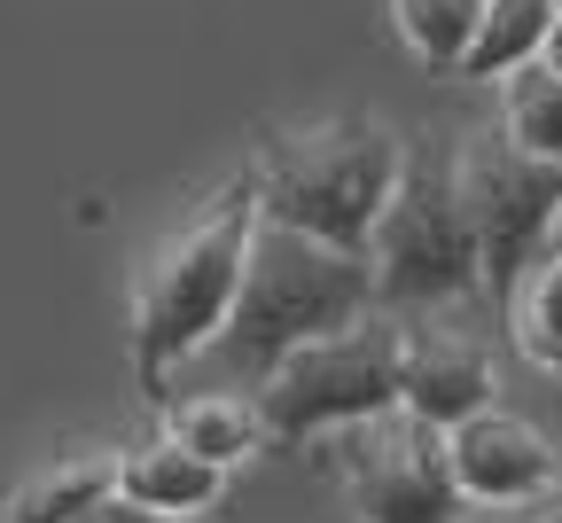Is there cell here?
<instances>
[{
    "mask_svg": "<svg viewBox=\"0 0 562 523\" xmlns=\"http://www.w3.org/2000/svg\"><path fill=\"white\" fill-rule=\"evenodd\" d=\"M258 227H266V180L250 157L140 258L133 297H125V336H133V383L149 407H165V383L180 376V359H195L227 336Z\"/></svg>",
    "mask_w": 562,
    "mask_h": 523,
    "instance_id": "6da1fadb",
    "label": "cell"
},
{
    "mask_svg": "<svg viewBox=\"0 0 562 523\" xmlns=\"http://www.w3.org/2000/svg\"><path fill=\"white\" fill-rule=\"evenodd\" d=\"M368 313H383L368 251H344V243H321L305 227L266 219L258 243H250V274H243V297H235V321H227L220 352L243 367V383H258L297 344L360 329Z\"/></svg>",
    "mask_w": 562,
    "mask_h": 523,
    "instance_id": "7a4b0ae2",
    "label": "cell"
},
{
    "mask_svg": "<svg viewBox=\"0 0 562 523\" xmlns=\"http://www.w3.org/2000/svg\"><path fill=\"white\" fill-rule=\"evenodd\" d=\"M414 148L383 125V118H328V125H297L273 133L258 148V180H266V219L305 227L321 243L368 251L383 211L406 180Z\"/></svg>",
    "mask_w": 562,
    "mask_h": 523,
    "instance_id": "3957f363",
    "label": "cell"
},
{
    "mask_svg": "<svg viewBox=\"0 0 562 523\" xmlns=\"http://www.w3.org/2000/svg\"><path fill=\"white\" fill-rule=\"evenodd\" d=\"M305 461L344 492V508L360 523H461L469 508L453 469V430L414 407H383L368 422L313 437Z\"/></svg>",
    "mask_w": 562,
    "mask_h": 523,
    "instance_id": "277c9868",
    "label": "cell"
},
{
    "mask_svg": "<svg viewBox=\"0 0 562 523\" xmlns=\"http://www.w3.org/2000/svg\"><path fill=\"white\" fill-rule=\"evenodd\" d=\"M368 258H375V297L398 313L461 305V297L484 289V235H476V211L461 196L453 148L446 157H430V148L406 157V180L383 211Z\"/></svg>",
    "mask_w": 562,
    "mask_h": 523,
    "instance_id": "5b68a950",
    "label": "cell"
},
{
    "mask_svg": "<svg viewBox=\"0 0 562 523\" xmlns=\"http://www.w3.org/2000/svg\"><path fill=\"white\" fill-rule=\"evenodd\" d=\"M398 359H406V329H383V321H360V329L297 344L273 376L250 383L273 454H305L313 437L398 407Z\"/></svg>",
    "mask_w": 562,
    "mask_h": 523,
    "instance_id": "8992f818",
    "label": "cell"
},
{
    "mask_svg": "<svg viewBox=\"0 0 562 523\" xmlns=\"http://www.w3.org/2000/svg\"><path fill=\"white\" fill-rule=\"evenodd\" d=\"M453 173L461 196L476 211V235H484V289L508 297L524 258L539 243H554V219H562V165L531 157V148L501 125V133H461L453 148Z\"/></svg>",
    "mask_w": 562,
    "mask_h": 523,
    "instance_id": "52a82bcc",
    "label": "cell"
},
{
    "mask_svg": "<svg viewBox=\"0 0 562 523\" xmlns=\"http://www.w3.org/2000/svg\"><path fill=\"white\" fill-rule=\"evenodd\" d=\"M453 469H461L469 508H516V500H531V492L562 485V454H554V437H547L539 422L508 414L501 399L453 430Z\"/></svg>",
    "mask_w": 562,
    "mask_h": 523,
    "instance_id": "ba28073f",
    "label": "cell"
},
{
    "mask_svg": "<svg viewBox=\"0 0 562 523\" xmlns=\"http://www.w3.org/2000/svg\"><path fill=\"white\" fill-rule=\"evenodd\" d=\"M492 391H501V383H492V359H484L476 336H461V329H406L398 407H414V414L461 430L469 414L492 407Z\"/></svg>",
    "mask_w": 562,
    "mask_h": 523,
    "instance_id": "9c48e42d",
    "label": "cell"
},
{
    "mask_svg": "<svg viewBox=\"0 0 562 523\" xmlns=\"http://www.w3.org/2000/svg\"><path fill=\"white\" fill-rule=\"evenodd\" d=\"M117 492H133L157 515H203V508H220L227 469L211 454H195V445H180L172 430H157V437H140L117 454Z\"/></svg>",
    "mask_w": 562,
    "mask_h": 523,
    "instance_id": "30bf717a",
    "label": "cell"
},
{
    "mask_svg": "<svg viewBox=\"0 0 562 523\" xmlns=\"http://www.w3.org/2000/svg\"><path fill=\"white\" fill-rule=\"evenodd\" d=\"M117 454L125 445H79V454L47 461L40 477H24L9 492L0 523H70V515H87L102 492H117Z\"/></svg>",
    "mask_w": 562,
    "mask_h": 523,
    "instance_id": "8fae6325",
    "label": "cell"
},
{
    "mask_svg": "<svg viewBox=\"0 0 562 523\" xmlns=\"http://www.w3.org/2000/svg\"><path fill=\"white\" fill-rule=\"evenodd\" d=\"M165 414V430L180 437V445H195V454H211L220 469H243L250 454H273V437H266V414H258V399H235V391H203V399H165L157 407Z\"/></svg>",
    "mask_w": 562,
    "mask_h": 523,
    "instance_id": "7c38bea8",
    "label": "cell"
},
{
    "mask_svg": "<svg viewBox=\"0 0 562 523\" xmlns=\"http://www.w3.org/2000/svg\"><path fill=\"white\" fill-rule=\"evenodd\" d=\"M516 352L539 367V376H562V243H539L516 274V289L501 297Z\"/></svg>",
    "mask_w": 562,
    "mask_h": 523,
    "instance_id": "4fadbf2b",
    "label": "cell"
},
{
    "mask_svg": "<svg viewBox=\"0 0 562 523\" xmlns=\"http://www.w3.org/2000/svg\"><path fill=\"white\" fill-rule=\"evenodd\" d=\"M547 32H554V0H484V24H476V40H469V55H461L453 79H484V87H501L508 70L539 63Z\"/></svg>",
    "mask_w": 562,
    "mask_h": 523,
    "instance_id": "5bb4252c",
    "label": "cell"
},
{
    "mask_svg": "<svg viewBox=\"0 0 562 523\" xmlns=\"http://www.w3.org/2000/svg\"><path fill=\"white\" fill-rule=\"evenodd\" d=\"M501 125L531 148V157L562 165V70H547V63L508 70L501 79Z\"/></svg>",
    "mask_w": 562,
    "mask_h": 523,
    "instance_id": "9a60e30c",
    "label": "cell"
},
{
    "mask_svg": "<svg viewBox=\"0 0 562 523\" xmlns=\"http://www.w3.org/2000/svg\"><path fill=\"white\" fill-rule=\"evenodd\" d=\"M391 24L422 63L461 70V55H469L476 24H484V0H391Z\"/></svg>",
    "mask_w": 562,
    "mask_h": 523,
    "instance_id": "2e32d148",
    "label": "cell"
},
{
    "mask_svg": "<svg viewBox=\"0 0 562 523\" xmlns=\"http://www.w3.org/2000/svg\"><path fill=\"white\" fill-rule=\"evenodd\" d=\"M70 523H188V515H157V508H140L133 492H102L87 515H70Z\"/></svg>",
    "mask_w": 562,
    "mask_h": 523,
    "instance_id": "e0dca14e",
    "label": "cell"
},
{
    "mask_svg": "<svg viewBox=\"0 0 562 523\" xmlns=\"http://www.w3.org/2000/svg\"><path fill=\"white\" fill-rule=\"evenodd\" d=\"M492 523H562V485H547V492H531L516 508H492Z\"/></svg>",
    "mask_w": 562,
    "mask_h": 523,
    "instance_id": "ac0fdd59",
    "label": "cell"
},
{
    "mask_svg": "<svg viewBox=\"0 0 562 523\" xmlns=\"http://www.w3.org/2000/svg\"><path fill=\"white\" fill-rule=\"evenodd\" d=\"M539 63H547V70H562V16H554V32H547V47H539Z\"/></svg>",
    "mask_w": 562,
    "mask_h": 523,
    "instance_id": "d6986e66",
    "label": "cell"
},
{
    "mask_svg": "<svg viewBox=\"0 0 562 523\" xmlns=\"http://www.w3.org/2000/svg\"><path fill=\"white\" fill-rule=\"evenodd\" d=\"M554 243H562V219H554Z\"/></svg>",
    "mask_w": 562,
    "mask_h": 523,
    "instance_id": "ffe728a7",
    "label": "cell"
},
{
    "mask_svg": "<svg viewBox=\"0 0 562 523\" xmlns=\"http://www.w3.org/2000/svg\"><path fill=\"white\" fill-rule=\"evenodd\" d=\"M554 16H562V0H554Z\"/></svg>",
    "mask_w": 562,
    "mask_h": 523,
    "instance_id": "44dd1931",
    "label": "cell"
}]
</instances>
